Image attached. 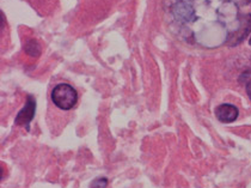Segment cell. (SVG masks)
<instances>
[{"label": "cell", "mask_w": 251, "mask_h": 188, "mask_svg": "<svg viewBox=\"0 0 251 188\" xmlns=\"http://www.w3.org/2000/svg\"><path fill=\"white\" fill-rule=\"evenodd\" d=\"M106 186H108V180L105 178H98L92 181L90 188H106Z\"/></svg>", "instance_id": "7"}, {"label": "cell", "mask_w": 251, "mask_h": 188, "mask_svg": "<svg viewBox=\"0 0 251 188\" xmlns=\"http://www.w3.org/2000/svg\"><path fill=\"white\" fill-rule=\"evenodd\" d=\"M35 111H36V100L31 95H28L25 106L16 116L15 124L17 126H24L26 131H30V124H31L32 119H34Z\"/></svg>", "instance_id": "2"}, {"label": "cell", "mask_w": 251, "mask_h": 188, "mask_svg": "<svg viewBox=\"0 0 251 188\" xmlns=\"http://www.w3.org/2000/svg\"><path fill=\"white\" fill-rule=\"evenodd\" d=\"M24 50H25V52L29 54V55H32V56H37L41 52L40 45L35 40H30L29 42H26Z\"/></svg>", "instance_id": "6"}, {"label": "cell", "mask_w": 251, "mask_h": 188, "mask_svg": "<svg viewBox=\"0 0 251 188\" xmlns=\"http://www.w3.org/2000/svg\"><path fill=\"white\" fill-rule=\"evenodd\" d=\"M233 1L238 5H248L251 2V0H233Z\"/></svg>", "instance_id": "8"}, {"label": "cell", "mask_w": 251, "mask_h": 188, "mask_svg": "<svg viewBox=\"0 0 251 188\" xmlns=\"http://www.w3.org/2000/svg\"><path fill=\"white\" fill-rule=\"evenodd\" d=\"M247 94H248V96H249L250 100H251V80L247 83Z\"/></svg>", "instance_id": "9"}, {"label": "cell", "mask_w": 251, "mask_h": 188, "mask_svg": "<svg viewBox=\"0 0 251 188\" xmlns=\"http://www.w3.org/2000/svg\"><path fill=\"white\" fill-rule=\"evenodd\" d=\"M214 113L217 119L224 124H230V122L236 121L239 115L238 108L236 106L230 105V103H224V105L218 106Z\"/></svg>", "instance_id": "4"}, {"label": "cell", "mask_w": 251, "mask_h": 188, "mask_svg": "<svg viewBox=\"0 0 251 188\" xmlns=\"http://www.w3.org/2000/svg\"><path fill=\"white\" fill-rule=\"evenodd\" d=\"M249 45L251 46V37H250V40H249Z\"/></svg>", "instance_id": "10"}, {"label": "cell", "mask_w": 251, "mask_h": 188, "mask_svg": "<svg viewBox=\"0 0 251 188\" xmlns=\"http://www.w3.org/2000/svg\"><path fill=\"white\" fill-rule=\"evenodd\" d=\"M174 15L175 17L179 21H183V22L190 21L194 15L193 7H190L189 5L185 4V2L179 1L174 6Z\"/></svg>", "instance_id": "5"}, {"label": "cell", "mask_w": 251, "mask_h": 188, "mask_svg": "<svg viewBox=\"0 0 251 188\" xmlns=\"http://www.w3.org/2000/svg\"><path fill=\"white\" fill-rule=\"evenodd\" d=\"M251 32V13L244 15L241 17V24H239L238 29L236 31H233L228 36L227 45L231 47L239 45L242 41H244L245 37L248 36Z\"/></svg>", "instance_id": "3"}, {"label": "cell", "mask_w": 251, "mask_h": 188, "mask_svg": "<svg viewBox=\"0 0 251 188\" xmlns=\"http://www.w3.org/2000/svg\"><path fill=\"white\" fill-rule=\"evenodd\" d=\"M51 101L61 110H70L77 105L78 92L70 84H59L51 90Z\"/></svg>", "instance_id": "1"}]
</instances>
